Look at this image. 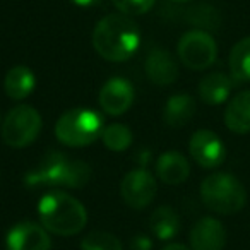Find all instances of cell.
I'll return each instance as SVG.
<instances>
[{
    "label": "cell",
    "mask_w": 250,
    "mask_h": 250,
    "mask_svg": "<svg viewBox=\"0 0 250 250\" xmlns=\"http://www.w3.org/2000/svg\"><path fill=\"white\" fill-rule=\"evenodd\" d=\"M149 226L158 240H171L180 231V218L171 206H160L151 214Z\"/></svg>",
    "instance_id": "19"
},
{
    "label": "cell",
    "mask_w": 250,
    "mask_h": 250,
    "mask_svg": "<svg viewBox=\"0 0 250 250\" xmlns=\"http://www.w3.org/2000/svg\"><path fill=\"white\" fill-rule=\"evenodd\" d=\"M113 5L125 16H141L154 5L156 0H111Z\"/></svg>",
    "instance_id": "23"
},
{
    "label": "cell",
    "mask_w": 250,
    "mask_h": 250,
    "mask_svg": "<svg viewBox=\"0 0 250 250\" xmlns=\"http://www.w3.org/2000/svg\"><path fill=\"white\" fill-rule=\"evenodd\" d=\"M103 130V120L89 108H72L57 120L55 136L59 143L69 147H84L93 144Z\"/></svg>",
    "instance_id": "5"
},
{
    "label": "cell",
    "mask_w": 250,
    "mask_h": 250,
    "mask_svg": "<svg viewBox=\"0 0 250 250\" xmlns=\"http://www.w3.org/2000/svg\"><path fill=\"white\" fill-rule=\"evenodd\" d=\"M144 69H146L147 77L156 86H170L178 77L177 60L173 59V55L168 50L163 48L151 50L146 59V63H144Z\"/></svg>",
    "instance_id": "13"
},
{
    "label": "cell",
    "mask_w": 250,
    "mask_h": 250,
    "mask_svg": "<svg viewBox=\"0 0 250 250\" xmlns=\"http://www.w3.org/2000/svg\"><path fill=\"white\" fill-rule=\"evenodd\" d=\"M171 2H187V0H171Z\"/></svg>",
    "instance_id": "27"
},
{
    "label": "cell",
    "mask_w": 250,
    "mask_h": 250,
    "mask_svg": "<svg viewBox=\"0 0 250 250\" xmlns=\"http://www.w3.org/2000/svg\"><path fill=\"white\" fill-rule=\"evenodd\" d=\"M139 43V28L129 16H106L98 22L93 31L94 50L110 62L129 60L137 52Z\"/></svg>",
    "instance_id": "1"
},
{
    "label": "cell",
    "mask_w": 250,
    "mask_h": 250,
    "mask_svg": "<svg viewBox=\"0 0 250 250\" xmlns=\"http://www.w3.org/2000/svg\"><path fill=\"white\" fill-rule=\"evenodd\" d=\"M158 192L154 177L144 168H137L125 175L120 184V195L125 204L134 209H144L153 202Z\"/></svg>",
    "instance_id": "8"
},
{
    "label": "cell",
    "mask_w": 250,
    "mask_h": 250,
    "mask_svg": "<svg viewBox=\"0 0 250 250\" xmlns=\"http://www.w3.org/2000/svg\"><path fill=\"white\" fill-rule=\"evenodd\" d=\"M101 141L110 151L120 153V151L129 149L134 141L132 130L124 124H110L101 130Z\"/></svg>",
    "instance_id": "21"
},
{
    "label": "cell",
    "mask_w": 250,
    "mask_h": 250,
    "mask_svg": "<svg viewBox=\"0 0 250 250\" xmlns=\"http://www.w3.org/2000/svg\"><path fill=\"white\" fill-rule=\"evenodd\" d=\"M218 45L209 33L201 29L187 31L178 42V59L187 69L204 70L216 62Z\"/></svg>",
    "instance_id": "7"
},
{
    "label": "cell",
    "mask_w": 250,
    "mask_h": 250,
    "mask_svg": "<svg viewBox=\"0 0 250 250\" xmlns=\"http://www.w3.org/2000/svg\"><path fill=\"white\" fill-rule=\"evenodd\" d=\"M70 2L79 5V7H91V5H96L100 0H70Z\"/></svg>",
    "instance_id": "25"
},
{
    "label": "cell",
    "mask_w": 250,
    "mask_h": 250,
    "mask_svg": "<svg viewBox=\"0 0 250 250\" xmlns=\"http://www.w3.org/2000/svg\"><path fill=\"white\" fill-rule=\"evenodd\" d=\"M229 72L236 83H250V36L240 40L229 52Z\"/></svg>",
    "instance_id": "20"
},
{
    "label": "cell",
    "mask_w": 250,
    "mask_h": 250,
    "mask_svg": "<svg viewBox=\"0 0 250 250\" xmlns=\"http://www.w3.org/2000/svg\"><path fill=\"white\" fill-rule=\"evenodd\" d=\"M225 124L235 134L250 132V91H242L231 98L225 110Z\"/></svg>",
    "instance_id": "16"
},
{
    "label": "cell",
    "mask_w": 250,
    "mask_h": 250,
    "mask_svg": "<svg viewBox=\"0 0 250 250\" xmlns=\"http://www.w3.org/2000/svg\"><path fill=\"white\" fill-rule=\"evenodd\" d=\"M156 173L161 182L168 185H180L190 175V165L187 158L178 151H167L156 161Z\"/></svg>",
    "instance_id": "14"
},
{
    "label": "cell",
    "mask_w": 250,
    "mask_h": 250,
    "mask_svg": "<svg viewBox=\"0 0 250 250\" xmlns=\"http://www.w3.org/2000/svg\"><path fill=\"white\" fill-rule=\"evenodd\" d=\"M188 151L194 161L202 168H218L226 160V147L218 134L211 130H197L192 134Z\"/></svg>",
    "instance_id": "9"
},
{
    "label": "cell",
    "mask_w": 250,
    "mask_h": 250,
    "mask_svg": "<svg viewBox=\"0 0 250 250\" xmlns=\"http://www.w3.org/2000/svg\"><path fill=\"white\" fill-rule=\"evenodd\" d=\"M136 91L130 81L124 77H111L100 91V104L104 113L111 117L124 115L134 104Z\"/></svg>",
    "instance_id": "10"
},
{
    "label": "cell",
    "mask_w": 250,
    "mask_h": 250,
    "mask_svg": "<svg viewBox=\"0 0 250 250\" xmlns=\"http://www.w3.org/2000/svg\"><path fill=\"white\" fill-rule=\"evenodd\" d=\"M38 214L43 228L60 236L76 235L87 223L83 202L60 190L48 192L40 199Z\"/></svg>",
    "instance_id": "3"
},
{
    "label": "cell",
    "mask_w": 250,
    "mask_h": 250,
    "mask_svg": "<svg viewBox=\"0 0 250 250\" xmlns=\"http://www.w3.org/2000/svg\"><path fill=\"white\" fill-rule=\"evenodd\" d=\"M195 100L190 94H173L170 100L167 101L163 110V118L167 122V125L178 129V127H184L188 122L192 120V117L195 115Z\"/></svg>",
    "instance_id": "17"
},
{
    "label": "cell",
    "mask_w": 250,
    "mask_h": 250,
    "mask_svg": "<svg viewBox=\"0 0 250 250\" xmlns=\"http://www.w3.org/2000/svg\"><path fill=\"white\" fill-rule=\"evenodd\" d=\"M36 86V77L33 70L26 65H16L7 72L4 81L5 93L9 98L16 101H21L33 93Z\"/></svg>",
    "instance_id": "18"
},
{
    "label": "cell",
    "mask_w": 250,
    "mask_h": 250,
    "mask_svg": "<svg viewBox=\"0 0 250 250\" xmlns=\"http://www.w3.org/2000/svg\"><path fill=\"white\" fill-rule=\"evenodd\" d=\"M130 249L132 250H151L153 249V240L149 236L139 233L137 236H134L132 242H130Z\"/></svg>",
    "instance_id": "24"
},
{
    "label": "cell",
    "mask_w": 250,
    "mask_h": 250,
    "mask_svg": "<svg viewBox=\"0 0 250 250\" xmlns=\"http://www.w3.org/2000/svg\"><path fill=\"white\" fill-rule=\"evenodd\" d=\"M81 250H124L122 242L106 231H93L81 242Z\"/></svg>",
    "instance_id": "22"
},
{
    "label": "cell",
    "mask_w": 250,
    "mask_h": 250,
    "mask_svg": "<svg viewBox=\"0 0 250 250\" xmlns=\"http://www.w3.org/2000/svg\"><path fill=\"white\" fill-rule=\"evenodd\" d=\"M163 250H190V249L187 245H184V243H170Z\"/></svg>",
    "instance_id": "26"
},
{
    "label": "cell",
    "mask_w": 250,
    "mask_h": 250,
    "mask_svg": "<svg viewBox=\"0 0 250 250\" xmlns=\"http://www.w3.org/2000/svg\"><path fill=\"white\" fill-rule=\"evenodd\" d=\"M7 250H50L52 240L43 226L33 221H21L14 225L5 238Z\"/></svg>",
    "instance_id": "11"
},
{
    "label": "cell",
    "mask_w": 250,
    "mask_h": 250,
    "mask_svg": "<svg viewBox=\"0 0 250 250\" xmlns=\"http://www.w3.org/2000/svg\"><path fill=\"white\" fill-rule=\"evenodd\" d=\"M42 130V115L29 104H18L7 113L2 125V139L11 147H26Z\"/></svg>",
    "instance_id": "6"
},
{
    "label": "cell",
    "mask_w": 250,
    "mask_h": 250,
    "mask_svg": "<svg viewBox=\"0 0 250 250\" xmlns=\"http://www.w3.org/2000/svg\"><path fill=\"white\" fill-rule=\"evenodd\" d=\"M236 81L223 72H211L199 83V98L208 104H221L231 94Z\"/></svg>",
    "instance_id": "15"
},
{
    "label": "cell",
    "mask_w": 250,
    "mask_h": 250,
    "mask_svg": "<svg viewBox=\"0 0 250 250\" xmlns=\"http://www.w3.org/2000/svg\"><path fill=\"white\" fill-rule=\"evenodd\" d=\"M226 243V229L214 218H202L190 231L192 250H223Z\"/></svg>",
    "instance_id": "12"
},
{
    "label": "cell",
    "mask_w": 250,
    "mask_h": 250,
    "mask_svg": "<svg viewBox=\"0 0 250 250\" xmlns=\"http://www.w3.org/2000/svg\"><path fill=\"white\" fill-rule=\"evenodd\" d=\"M93 177L91 167L83 160H74L62 153H48L36 168L28 171L24 184L29 187L81 188Z\"/></svg>",
    "instance_id": "2"
},
{
    "label": "cell",
    "mask_w": 250,
    "mask_h": 250,
    "mask_svg": "<svg viewBox=\"0 0 250 250\" xmlns=\"http://www.w3.org/2000/svg\"><path fill=\"white\" fill-rule=\"evenodd\" d=\"M201 199L206 208L218 214H236L247 202L243 184L229 173H212L201 184Z\"/></svg>",
    "instance_id": "4"
}]
</instances>
